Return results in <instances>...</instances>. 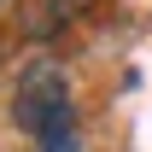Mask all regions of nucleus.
Returning <instances> with one entry per match:
<instances>
[{
    "mask_svg": "<svg viewBox=\"0 0 152 152\" xmlns=\"http://www.w3.org/2000/svg\"><path fill=\"white\" fill-rule=\"evenodd\" d=\"M64 111H76V105H70V82H64V70H58L53 58H35V64L18 76V94H12V123H18L29 140H41V134L53 129Z\"/></svg>",
    "mask_w": 152,
    "mask_h": 152,
    "instance_id": "nucleus-1",
    "label": "nucleus"
},
{
    "mask_svg": "<svg viewBox=\"0 0 152 152\" xmlns=\"http://www.w3.org/2000/svg\"><path fill=\"white\" fill-rule=\"evenodd\" d=\"M99 0H41V18H35V35H47V29H58V23L70 18H88Z\"/></svg>",
    "mask_w": 152,
    "mask_h": 152,
    "instance_id": "nucleus-2",
    "label": "nucleus"
}]
</instances>
